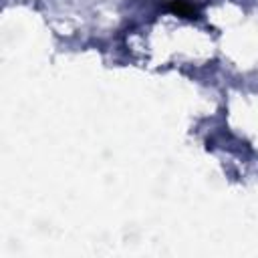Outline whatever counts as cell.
<instances>
[{
  "label": "cell",
  "mask_w": 258,
  "mask_h": 258,
  "mask_svg": "<svg viewBox=\"0 0 258 258\" xmlns=\"http://www.w3.org/2000/svg\"><path fill=\"white\" fill-rule=\"evenodd\" d=\"M165 10L181 16V18H198L200 16V6L191 0H169L165 4Z\"/></svg>",
  "instance_id": "obj_1"
}]
</instances>
